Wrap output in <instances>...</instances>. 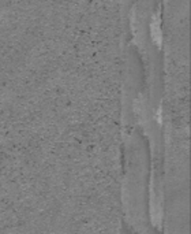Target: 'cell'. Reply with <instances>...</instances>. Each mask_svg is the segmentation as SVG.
Masks as SVG:
<instances>
[{"label": "cell", "instance_id": "obj_1", "mask_svg": "<svg viewBox=\"0 0 191 234\" xmlns=\"http://www.w3.org/2000/svg\"><path fill=\"white\" fill-rule=\"evenodd\" d=\"M152 30H153V40H154L156 43H158V44H160L161 43V33H160V30H158V29H156V26L153 25V28H152Z\"/></svg>", "mask_w": 191, "mask_h": 234}]
</instances>
